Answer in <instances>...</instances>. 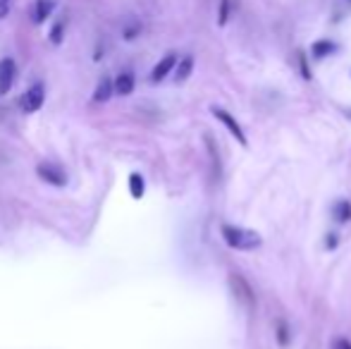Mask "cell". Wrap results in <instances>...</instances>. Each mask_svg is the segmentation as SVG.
Masks as SVG:
<instances>
[{"instance_id":"obj_22","label":"cell","mask_w":351,"mask_h":349,"mask_svg":"<svg viewBox=\"0 0 351 349\" xmlns=\"http://www.w3.org/2000/svg\"><path fill=\"white\" fill-rule=\"evenodd\" d=\"M325 247H328V249L337 247V234H328V239H325Z\"/></svg>"},{"instance_id":"obj_6","label":"cell","mask_w":351,"mask_h":349,"mask_svg":"<svg viewBox=\"0 0 351 349\" xmlns=\"http://www.w3.org/2000/svg\"><path fill=\"white\" fill-rule=\"evenodd\" d=\"M177 67V56L175 53H167L165 58H162L160 62H158L156 67H153V72H151V82L153 84H158V82H162L167 75H170L172 70Z\"/></svg>"},{"instance_id":"obj_17","label":"cell","mask_w":351,"mask_h":349,"mask_svg":"<svg viewBox=\"0 0 351 349\" xmlns=\"http://www.w3.org/2000/svg\"><path fill=\"white\" fill-rule=\"evenodd\" d=\"M278 342H280L282 347L289 345V328H287V323H285V321H280V323H278Z\"/></svg>"},{"instance_id":"obj_14","label":"cell","mask_w":351,"mask_h":349,"mask_svg":"<svg viewBox=\"0 0 351 349\" xmlns=\"http://www.w3.org/2000/svg\"><path fill=\"white\" fill-rule=\"evenodd\" d=\"M143 189H146V184H143V177L139 173L130 175V191H132V196H134V199H141Z\"/></svg>"},{"instance_id":"obj_12","label":"cell","mask_w":351,"mask_h":349,"mask_svg":"<svg viewBox=\"0 0 351 349\" xmlns=\"http://www.w3.org/2000/svg\"><path fill=\"white\" fill-rule=\"evenodd\" d=\"M337 51V46H335L332 41H315L313 46H311V53H313V58H318V60H323V58L332 56V53Z\"/></svg>"},{"instance_id":"obj_1","label":"cell","mask_w":351,"mask_h":349,"mask_svg":"<svg viewBox=\"0 0 351 349\" xmlns=\"http://www.w3.org/2000/svg\"><path fill=\"white\" fill-rule=\"evenodd\" d=\"M222 232V239H225L227 247L237 249V252H254L263 244V237L254 230H246V228H239V225H222L220 228Z\"/></svg>"},{"instance_id":"obj_2","label":"cell","mask_w":351,"mask_h":349,"mask_svg":"<svg viewBox=\"0 0 351 349\" xmlns=\"http://www.w3.org/2000/svg\"><path fill=\"white\" fill-rule=\"evenodd\" d=\"M210 112L217 117V120L222 122V125L227 127V132H230L232 136H234L237 141H239L241 146H246V134H244V130L239 127V122L234 120V117L230 115V112L225 110V108H210Z\"/></svg>"},{"instance_id":"obj_19","label":"cell","mask_w":351,"mask_h":349,"mask_svg":"<svg viewBox=\"0 0 351 349\" xmlns=\"http://www.w3.org/2000/svg\"><path fill=\"white\" fill-rule=\"evenodd\" d=\"M139 32H141V24L134 22L132 27L125 29V38H127V41H132V38H136V34H139Z\"/></svg>"},{"instance_id":"obj_13","label":"cell","mask_w":351,"mask_h":349,"mask_svg":"<svg viewBox=\"0 0 351 349\" xmlns=\"http://www.w3.org/2000/svg\"><path fill=\"white\" fill-rule=\"evenodd\" d=\"M332 215L337 223H347V220H351V204L347 199L337 201V204L332 206Z\"/></svg>"},{"instance_id":"obj_20","label":"cell","mask_w":351,"mask_h":349,"mask_svg":"<svg viewBox=\"0 0 351 349\" xmlns=\"http://www.w3.org/2000/svg\"><path fill=\"white\" fill-rule=\"evenodd\" d=\"M10 12V0H0V19H5Z\"/></svg>"},{"instance_id":"obj_23","label":"cell","mask_w":351,"mask_h":349,"mask_svg":"<svg viewBox=\"0 0 351 349\" xmlns=\"http://www.w3.org/2000/svg\"><path fill=\"white\" fill-rule=\"evenodd\" d=\"M349 3H351V0H349Z\"/></svg>"},{"instance_id":"obj_3","label":"cell","mask_w":351,"mask_h":349,"mask_svg":"<svg viewBox=\"0 0 351 349\" xmlns=\"http://www.w3.org/2000/svg\"><path fill=\"white\" fill-rule=\"evenodd\" d=\"M36 173H38L41 180H46L48 184H56V186H65L67 184V173L58 163H41L36 168Z\"/></svg>"},{"instance_id":"obj_15","label":"cell","mask_w":351,"mask_h":349,"mask_svg":"<svg viewBox=\"0 0 351 349\" xmlns=\"http://www.w3.org/2000/svg\"><path fill=\"white\" fill-rule=\"evenodd\" d=\"M230 12H232V3L230 0H220V10H217V24L225 27L230 22Z\"/></svg>"},{"instance_id":"obj_10","label":"cell","mask_w":351,"mask_h":349,"mask_svg":"<svg viewBox=\"0 0 351 349\" xmlns=\"http://www.w3.org/2000/svg\"><path fill=\"white\" fill-rule=\"evenodd\" d=\"M191 72H194V58H191V56L182 58V60L177 62V67H175V82H177V84L186 82L191 77Z\"/></svg>"},{"instance_id":"obj_7","label":"cell","mask_w":351,"mask_h":349,"mask_svg":"<svg viewBox=\"0 0 351 349\" xmlns=\"http://www.w3.org/2000/svg\"><path fill=\"white\" fill-rule=\"evenodd\" d=\"M56 10V0H36L32 8V22L34 24H43Z\"/></svg>"},{"instance_id":"obj_4","label":"cell","mask_w":351,"mask_h":349,"mask_svg":"<svg viewBox=\"0 0 351 349\" xmlns=\"http://www.w3.org/2000/svg\"><path fill=\"white\" fill-rule=\"evenodd\" d=\"M46 101V88L43 84H34L32 88H27V93L22 96V110L24 112H36L38 108Z\"/></svg>"},{"instance_id":"obj_9","label":"cell","mask_w":351,"mask_h":349,"mask_svg":"<svg viewBox=\"0 0 351 349\" xmlns=\"http://www.w3.org/2000/svg\"><path fill=\"white\" fill-rule=\"evenodd\" d=\"M112 93H115V80H110V77H103V80L98 82L96 91H93V103H106V101H110Z\"/></svg>"},{"instance_id":"obj_18","label":"cell","mask_w":351,"mask_h":349,"mask_svg":"<svg viewBox=\"0 0 351 349\" xmlns=\"http://www.w3.org/2000/svg\"><path fill=\"white\" fill-rule=\"evenodd\" d=\"M299 67H301V77H304V80H311V70H308V62H306L304 53H299Z\"/></svg>"},{"instance_id":"obj_21","label":"cell","mask_w":351,"mask_h":349,"mask_svg":"<svg viewBox=\"0 0 351 349\" xmlns=\"http://www.w3.org/2000/svg\"><path fill=\"white\" fill-rule=\"evenodd\" d=\"M335 349H351V342L347 340V337H339V340L335 342Z\"/></svg>"},{"instance_id":"obj_16","label":"cell","mask_w":351,"mask_h":349,"mask_svg":"<svg viewBox=\"0 0 351 349\" xmlns=\"http://www.w3.org/2000/svg\"><path fill=\"white\" fill-rule=\"evenodd\" d=\"M62 36H65V22H56L51 29V43H62Z\"/></svg>"},{"instance_id":"obj_11","label":"cell","mask_w":351,"mask_h":349,"mask_svg":"<svg viewBox=\"0 0 351 349\" xmlns=\"http://www.w3.org/2000/svg\"><path fill=\"white\" fill-rule=\"evenodd\" d=\"M134 91V75L132 72H120L115 80V93L120 96H127V93Z\"/></svg>"},{"instance_id":"obj_5","label":"cell","mask_w":351,"mask_h":349,"mask_svg":"<svg viewBox=\"0 0 351 349\" xmlns=\"http://www.w3.org/2000/svg\"><path fill=\"white\" fill-rule=\"evenodd\" d=\"M14 77H17V65H14V60L12 58H3V60H0V96H5V93L12 88Z\"/></svg>"},{"instance_id":"obj_8","label":"cell","mask_w":351,"mask_h":349,"mask_svg":"<svg viewBox=\"0 0 351 349\" xmlns=\"http://www.w3.org/2000/svg\"><path fill=\"white\" fill-rule=\"evenodd\" d=\"M232 287H234L237 299H239V302L244 304V306H251V304H254V292H251V287L246 285L244 278L234 275V278H232Z\"/></svg>"}]
</instances>
